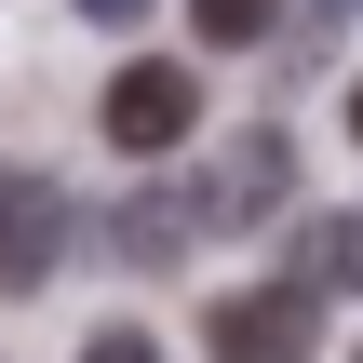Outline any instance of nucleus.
I'll return each instance as SVG.
<instances>
[{"label":"nucleus","mask_w":363,"mask_h":363,"mask_svg":"<svg viewBox=\"0 0 363 363\" xmlns=\"http://www.w3.org/2000/svg\"><path fill=\"white\" fill-rule=\"evenodd\" d=\"M81 13H94V27H135V13H162V0H81Z\"/></svg>","instance_id":"nucleus-10"},{"label":"nucleus","mask_w":363,"mask_h":363,"mask_svg":"<svg viewBox=\"0 0 363 363\" xmlns=\"http://www.w3.org/2000/svg\"><path fill=\"white\" fill-rule=\"evenodd\" d=\"M189 27H202V54H242V40L283 27V0H189Z\"/></svg>","instance_id":"nucleus-7"},{"label":"nucleus","mask_w":363,"mask_h":363,"mask_svg":"<svg viewBox=\"0 0 363 363\" xmlns=\"http://www.w3.org/2000/svg\"><path fill=\"white\" fill-rule=\"evenodd\" d=\"M81 363H162V337H135V323H94V337H81Z\"/></svg>","instance_id":"nucleus-8"},{"label":"nucleus","mask_w":363,"mask_h":363,"mask_svg":"<svg viewBox=\"0 0 363 363\" xmlns=\"http://www.w3.org/2000/svg\"><path fill=\"white\" fill-rule=\"evenodd\" d=\"M202 350L216 363H310L323 350V296L283 269V283H242V296H216L202 310Z\"/></svg>","instance_id":"nucleus-3"},{"label":"nucleus","mask_w":363,"mask_h":363,"mask_svg":"<svg viewBox=\"0 0 363 363\" xmlns=\"http://www.w3.org/2000/svg\"><path fill=\"white\" fill-rule=\"evenodd\" d=\"M94 121H108V148H121V162H162V148H189V135H202V67H189V54H135V67L94 94Z\"/></svg>","instance_id":"nucleus-1"},{"label":"nucleus","mask_w":363,"mask_h":363,"mask_svg":"<svg viewBox=\"0 0 363 363\" xmlns=\"http://www.w3.org/2000/svg\"><path fill=\"white\" fill-rule=\"evenodd\" d=\"M175 242H189V202H175V189L108 202V256H121V269H175Z\"/></svg>","instance_id":"nucleus-5"},{"label":"nucleus","mask_w":363,"mask_h":363,"mask_svg":"<svg viewBox=\"0 0 363 363\" xmlns=\"http://www.w3.org/2000/svg\"><path fill=\"white\" fill-rule=\"evenodd\" d=\"M350 363H363V350H350Z\"/></svg>","instance_id":"nucleus-12"},{"label":"nucleus","mask_w":363,"mask_h":363,"mask_svg":"<svg viewBox=\"0 0 363 363\" xmlns=\"http://www.w3.org/2000/svg\"><path fill=\"white\" fill-rule=\"evenodd\" d=\"M54 256H67V189L27 175V162H0V296H40Z\"/></svg>","instance_id":"nucleus-4"},{"label":"nucleus","mask_w":363,"mask_h":363,"mask_svg":"<svg viewBox=\"0 0 363 363\" xmlns=\"http://www.w3.org/2000/svg\"><path fill=\"white\" fill-rule=\"evenodd\" d=\"M350 135H363V81H350Z\"/></svg>","instance_id":"nucleus-11"},{"label":"nucleus","mask_w":363,"mask_h":363,"mask_svg":"<svg viewBox=\"0 0 363 363\" xmlns=\"http://www.w3.org/2000/svg\"><path fill=\"white\" fill-rule=\"evenodd\" d=\"M189 216H202V229H269V216H296V135H283V121H242V135L202 162Z\"/></svg>","instance_id":"nucleus-2"},{"label":"nucleus","mask_w":363,"mask_h":363,"mask_svg":"<svg viewBox=\"0 0 363 363\" xmlns=\"http://www.w3.org/2000/svg\"><path fill=\"white\" fill-rule=\"evenodd\" d=\"M337 27H350V0H310V13H296V54L323 67V54H337Z\"/></svg>","instance_id":"nucleus-9"},{"label":"nucleus","mask_w":363,"mask_h":363,"mask_svg":"<svg viewBox=\"0 0 363 363\" xmlns=\"http://www.w3.org/2000/svg\"><path fill=\"white\" fill-rule=\"evenodd\" d=\"M296 283L310 296H363V216H296Z\"/></svg>","instance_id":"nucleus-6"}]
</instances>
